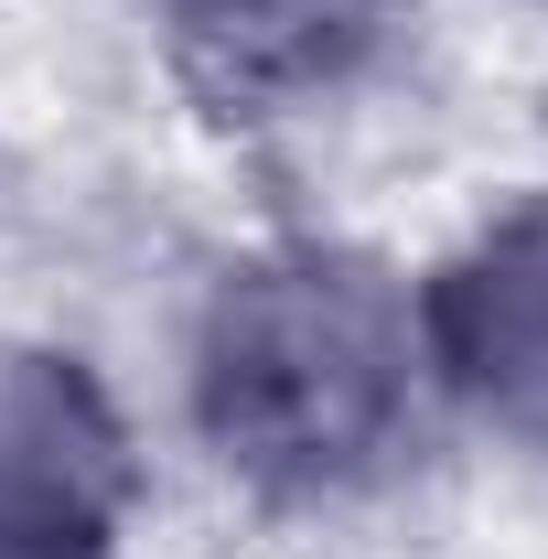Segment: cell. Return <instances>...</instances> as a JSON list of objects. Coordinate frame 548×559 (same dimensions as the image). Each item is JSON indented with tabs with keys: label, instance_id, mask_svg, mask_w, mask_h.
<instances>
[{
	"label": "cell",
	"instance_id": "5",
	"mask_svg": "<svg viewBox=\"0 0 548 559\" xmlns=\"http://www.w3.org/2000/svg\"><path fill=\"white\" fill-rule=\"evenodd\" d=\"M0 559H108V527H44V516H0Z\"/></svg>",
	"mask_w": 548,
	"mask_h": 559
},
{
	"label": "cell",
	"instance_id": "3",
	"mask_svg": "<svg viewBox=\"0 0 548 559\" xmlns=\"http://www.w3.org/2000/svg\"><path fill=\"white\" fill-rule=\"evenodd\" d=\"M130 441L75 355L0 345V516L44 527H119Z\"/></svg>",
	"mask_w": 548,
	"mask_h": 559
},
{
	"label": "cell",
	"instance_id": "2",
	"mask_svg": "<svg viewBox=\"0 0 548 559\" xmlns=\"http://www.w3.org/2000/svg\"><path fill=\"white\" fill-rule=\"evenodd\" d=\"M430 355L495 430L548 452V194L495 215L452 270L430 280Z\"/></svg>",
	"mask_w": 548,
	"mask_h": 559
},
{
	"label": "cell",
	"instance_id": "4",
	"mask_svg": "<svg viewBox=\"0 0 548 559\" xmlns=\"http://www.w3.org/2000/svg\"><path fill=\"white\" fill-rule=\"evenodd\" d=\"M162 22H172V55L226 108H270V97L334 86L377 44L388 0H162Z\"/></svg>",
	"mask_w": 548,
	"mask_h": 559
},
{
	"label": "cell",
	"instance_id": "1",
	"mask_svg": "<svg viewBox=\"0 0 548 559\" xmlns=\"http://www.w3.org/2000/svg\"><path fill=\"white\" fill-rule=\"evenodd\" d=\"M419 323L398 280L344 248H270L215 280L194 334V419L270 495L355 485L398 452Z\"/></svg>",
	"mask_w": 548,
	"mask_h": 559
}]
</instances>
